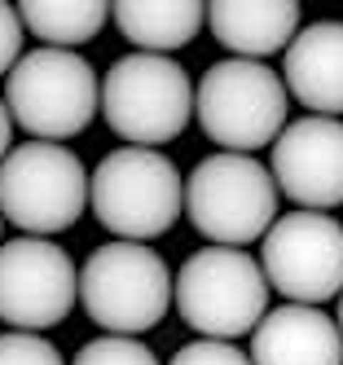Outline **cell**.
Masks as SVG:
<instances>
[{"mask_svg": "<svg viewBox=\"0 0 343 365\" xmlns=\"http://www.w3.org/2000/svg\"><path fill=\"white\" fill-rule=\"evenodd\" d=\"M260 264L277 295L322 308L343 295V225L326 212H290L264 233Z\"/></svg>", "mask_w": 343, "mask_h": 365, "instance_id": "9", "label": "cell"}, {"mask_svg": "<svg viewBox=\"0 0 343 365\" xmlns=\"http://www.w3.org/2000/svg\"><path fill=\"white\" fill-rule=\"evenodd\" d=\"M79 304L106 334L137 339L176 304V277L145 242H106L79 269Z\"/></svg>", "mask_w": 343, "mask_h": 365, "instance_id": "3", "label": "cell"}, {"mask_svg": "<svg viewBox=\"0 0 343 365\" xmlns=\"http://www.w3.org/2000/svg\"><path fill=\"white\" fill-rule=\"evenodd\" d=\"M5 106L36 141H66L101 115V80L71 48H31L5 80Z\"/></svg>", "mask_w": 343, "mask_h": 365, "instance_id": "7", "label": "cell"}, {"mask_svg": "<svg viewBox=\"0 0 343 365\" xmlns=\"http://www.w3.org/2000/svg\"><path fill=\"white\" fill-rule=\"evenodd\" d=\"M251 365H343V330L308 304L269 308L251 334Z\"/></svg>", "mask_w": 343, "mask_h": 365, "instance_id": "12", "label": "cell"}, {"mask_svg": "<svg viewBox=\"0 0 343 365\" xmlns=\"http://www.w3.org/2000/svg\"><path fill=\"white\" fill-rule=\"evenodd\" d=\"M18 18L36 40H44V48L75 53V44H88L106 27L111 5H101V0H22Z\"/></svg>", "mask_w": 343, "mask_h": 365, "instance_id": "16", "label": "cell"}, {"mask_svg": "<svg viewBox=\"0 0 343 365\" xmlns=\"http://www.w3.org/2000/svg\"><path fill=\"white\" fill-rule=\"evenodd\" d=\"M79 299V269L53 238H18L0 247V322L40 334L71 317Z\"/></svg>", "mask_w": 343, "mask_h": 365, "instance_id": "10", "label": "cell"}, {"mask_svg": "<svg viewBox=\"0 0 343 365\" xmlns=\"http://www.w3.org/2000/svg\"><path fill=\"white\" fill-rule=\"evenodd\" d=\"M168 365H251V356L237 344H220V339H194L172 352Z\"/></svg>", "mask_w": 343, "mask_h": 365, "instance_id": "19", "label": "cell"}, {"mask_svg": "<svg viewBox=\"0 0 343 365\" xmlns=\"http://www.w3.org/2000/svg\"><path fill=\"white\" fill-rule=\"evenodd\" d=\"M0 365H66V361L44 334L9 330V334H0Z\"/></svg>", "mask_w": 343, "mask_h": 365, "instance_id": "18", "label": "cell"}, {"mask_svg": "<svg viewBox=\"0 0 343 365\" xmlns=\"http://www.w3.org/2000/svg\"><path fill=\"white\" fill-rule=\"evenodd\" d=\"M22 62V18L14 5L0 0V75L9 80V71Z\"/></svg>", "mask_w": 343, "mask_h": 365, "instance_id": "20", "label": "cell"}, {"mask_svg": "<svg viewBox=\"0 0 343 365\" xmlns=\"http://www.w3.org/2000/svg\"><path fill=\"white\" fill-rule=\"evenodd\" d=\"M71 365H158V356L141 344V339L101 334V339H88V344L75 352Z\"/></svg>", "mask_w": 343, "mask_h": 365, "instance_id": "17", "label": "cell"}, {"mask_svg": "<svg viewBox=\"0 0 343 365\" xmlns=\"http://www.w3.org/2000/svg\"><path fill=\"white\" fill-rule=\"evenodd\" d=\"M190 71L158 53H128L101 75V119L123 145H168L194 119Z\"/></svg>", "mask_w": 343, "mask_h": 365, "instance_id": "2", "label": "cell"}, {"mask_svg": "<svg viewBox=\"0 0 343 365\" xmlns=\"http://www.w3.org/2000/svg\"><path fill=\"white\" fill-rule=\"evenodd\" d=\"M286 80L269 62L225 58L203 71L194 115L216 145H225L229 154H251L277 145V137L286 133Z\"/></svg>", "mask_w": 343, "mask_h": 365, "instance_id": "6", "label": "cell"}, {"mask_svg": "<svg viewBox=\"0 0 343 365\" xmlns=\"http://www.w3.org/2000/svg\"><path fill=\"white\" fill-rule=\"evenodd\" d=\"M0 229H5V216H0ZM0 247H5V242H0Z\"/></svg>", "mask_w": 343, "mask_h": 365, "instance_id": "23", "label": "cell"}, {"mask_svg": "<svg viewBox=\"0 0 343 365\" xmlns=\"http://www.w3.org/2000/svg\"><path fill=\"white\" fill-rule=\"evenodd\" d=\"M269 172L277 194L300 212H330L343 202V119L304 115L286 123V133L269 150Z\"/></svg>", "mask_w": 343, "mask_h": 365, "instance_id": "11", "label": "cell"}, {"mask_svg": "<svg viewBox=\"0 0 343 365\" xmlns=\"http://www.w3.org/2000/svg\"><path fill=\"white\" fill-rule=\"evenodd\" d=\"M286 93L304 110L339 119L343 115V22H312L282 53Z\"/></svg>", "mask_w": 343, "mask_h": 365, "instance_id": "13", "label": "cell"}, {"mask_svg": "<svg viewBox=\"0 0 343 365\" xmlns=\"http://www.w3.org/2000/svg\"><path fill=\"white\" fill-rule=\"evenodd\" d=\"M339 330H343V295H339Z\"/></svg>", "mask_w": 343, "mask_h": 365, "instance_id": "22", "label": "cell"}, {"mask_svg": "<svg viewBox=\"0 0 343 365\" xmlns=\"http://www.w3.org/2000/svg\"><path fill=\"white\" fill-rule=\"evenodd\" d=\"M88 172L53 141H22L0 163V216L22 238L66 233L88 207Z\"/></svg>", "mask_w": 343, "mask_h": 365, "instance_id": "8", "label": "cell"}, {"mask_svg": "<svg viewBox=\"0 0 343 365\" xmlns=\"http://www.w3.org/2000/svg\"><path fill=\"white\" fill-rule=\"evenodd\" d=\"M207 27L229 58L269 62L273 53H286L300 36V5L290 0H216L207 5Z\"/></svg>", "mask_w": 343, "mask_h": 365, "instance_id": "14", "label": "cell"}, {"mask_svg": "<svg viewBox=\"0 0 343 365\" xmlns=\"http://www.w3.org/2000/svg\"><path fill=\"white\" fill-rule=\"evenodd\" d=\"M111 18L123 31V40L137 44V53L168 58L203 31L207 5H194V0H119V5H111Z\"/></svg>", "mask_w": 343, "mask_h": 365, "instance_id": "15", "label": "cell"}, {"mask_svg": "<svg viewBox=\"0 0 343 365\" xmlns=\"http://www.w3.org/2000/svg\"><path fill=\"white\" fill-rule=\"evenodd\" d=\"M176 312L198 339L237 344L269 317V277L237 247H203L176 273Z\"/></svg>", "mask_w": 343, "mask_h": 365, "instance_id": "1", "label": "cell"}, {"mask_svg": "<svg viewBox=\"0 0 343 365\" xmlns=\"http://www.w3.org/2000/svg\"><path fill=\"white\" fill-rule=\"evenodd\" d=\"M88 202H93V216L119 242H150V238H163L180 220L185 180L163 150L123 145L97 163Z\"/></svg>", "mask_w": 343, "mask_h": 365, "instance_id": "4", "label": "cell"}, {"mask_svg": "<svg viewBox=\"0 0 343 365\" xmlns=\"http://www.w3.org/2000/svg\"><path fill=\"white\" fill-rule=\"evenodd\" d=\"M185 212L211 247L242 251L277 225V180L255 154H207L185 180Z\"/></svg>", "mask_w": 343, "mask_h": 365, "instance_id": "5", "label": "cell"}, {"mask_svg": "<svg viewBox=\"0 0 343 365\" xmlns=\"http://www.w3.org/2000/svg\"><path fill=\"white\" fill-rule=\"evenodd\" d=\"M9 150H14V115L5 106V97H0V163L9 159Z\"/></svg>", "mask_w": 343, "mask_h": 365, "instance_id": "21", "label": "cell"}]
</instances>
